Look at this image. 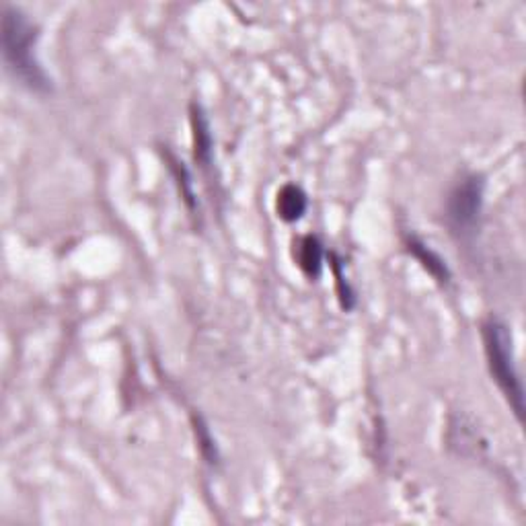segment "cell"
<instances>
[{"mask_svg": "<svg viewBox=\"0 0 526 526\" xmlns=\"http://www.w3.org/2000/svg\"><path fill=\"white\" fill-rule=\"evenodd\" d=\"M407 251L422 263L423 270H428L432 278L438 280L441 284L449 282L450 280L449 265H446L444 259L438 255L426 241H422L420 236H415V235L407 236Z\"/></svg>", "mask_w": 526, "mask_h": 526, "instance_id": "cell-4", "label": "cell"}, {"mask_svg": "<svg viewBox=\"0 0 526 526\" xmlns=\"http://www.w3.org/2000/svg\"><path fill=\"white\" fill-rule=\"evenodd\" d=\"M323 257H325V251H323V245L319 243V239H316V236H305L299 249V265L300 270L305 272V276L311 280L321 276Z\"/></svg>", "mask_w": 526, "mask_h": 526, "instance_id": "cell-7", "label": "cell"}, {"mask_svg": "<svg viewBox=\"0 0 526 526\" xmlns=\"http://www.w3.org/2000/svg\"><path fill=\"white\" fill-rule=\"evenodd\" d=\"M484 343L489 372H492L495 385L506 395L514 415L518 420H522L524 391L514 364L513 335H510L506 323H502L500 319H489L484 325Z\"/></svg>", "mask_w": 526, "mask_h": 526, "instance_id": "cell-2", "label": "cell"}, {"mask_svg": "<svg viewBox=\"0 0 526 526\" xmlns=\"http://www.w3.org/2000/svg\"><path fill=\"white\" fill-rule=\"evenodd\" d=\"M38 27L21 9L6 4L3 9V54L6 68L21 85L35 93L52 91V78L46 75L35 56Z\"/></svg>", "mask_w": 526, "mask_h": 526, "instance_id": "cell-1", "label": "cell"}, {"mask_svg": "<svg viewBox=\"0 0 526 526\" xmlns=\"http://www.w3.org/2000/svg\"><path fill=\"white\" fill-rule=\"evenodd\" d=\"M484 192L486 183L479 175L463 177L450 192L449 204H446V220L460 241L471 239L477 233L481 208H484Z\"/></svg>", "mask_w": 526, "mask_h": 526, "instance_id": "cell-3", "label": "cell"}, {"mask_svg": "<svg viewBox=\"0 0 526 526\" xmlns=\"http://www.w3.org/2000/svg\"><path fill=\"white\" fill-rule=\"evenodd\" d=\"M278 216L284 222H297L305 216L307 208H308V200L307 193L300 190L299 185L294 183H286L282 190L278 192Z\"/></svg>", "mask_w": 526, "mask_h": 526, "instance_id": "cell-5", "label": "cell"}, {"mask_svg": "<svg viewBox=\"0 0 526 526\" xmlns=\"http://www.w3.org/2000/svg\"><path fill=\"white\" fill-rule=\"evenodd\" d=\"M192 126H193V144H196V158L208 167L212 163V132L204 111L198 105L192 107Z\"/></svg>", "mask_w": 526, "mask_h": 526, "instance_id": "cell-6", "label": "cell"}]
</instances>
